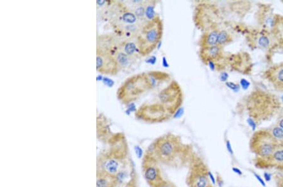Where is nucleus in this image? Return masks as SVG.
<instances>
[{"instance_id":"obj_1","label":"nucleus","mask_w":283,"mask_h":187,"mask_svg":"<svg viewBox=\"0 0 283 187\" xmlns=\"http://www.w3.org/2000/svg\"><path fill=\"white\" fill-rule=\"evenodd\" d=\"M163 35V23L158 16L150 21H147L137 36L138 53L142 56L149 55L154 50Z\"/></svg>"},{"instance_id":"obj_2","label":"nucleus","mask_w":283,"mask_h":187,"mask_svg":"<svg viewBox=\"0 0 283 187\" xmlns=\"http://www.w3.org/2000/svg\"><path fill=\"white\" fill-rule=\"evenodd\" d=\"M152 88L147 73L135 74L122 84L117 91V98L122 103L128 104Z\"/></svg>"},{"instance_id":"obj_3","label":"nucleus","mask_w":283,"mask_h":187,"mask_svg":"<svg viewBox=\"0 0 283 187\" xmlns=\"http://www.w3.org/2000/svg\"><path fill=\"white\" fill-rule=\"evenodd\" d=\"M280 143L273 137L269 129H261L253 134L251 148L257 155L259 160H266Z\"/></svg>"},{"instance_id":"obj_4","label":"nucleus","mask_w":283,"mask_h":187,"mask_svg":"<svg viewBox=\"0 0 283 187\" xmlns=\"http://www.w3.org/2000/svg\"><path fill=\"white\" fill-rule=\"evenodd\" d=\"M159 99L169 113L175 111L182 103V92L178 83L173 81L159 93Z\"/></svg>"},{"instance_id":"obj_5","label":"nucleus","mask_w":283,"mask_h":187,"mask_svg":"<svg viewBox=\"0 0 283 187\" xmlns=\"http://www.w3.org/2000/svg\"><path fill=\"white\" fill-rule=\"evenodd\" d=\"M120 66L110 51L96 47V69L103 74L115 75Z\"/></svg>"},{"instance_id":"obj_6","label":"nucleus","mask_w":283,"mask_h":187,"mask_svg":"<svg viewBox=\"0 0 283 187\" xmlns=\"http://www.w3.org/2000/svg\"><path fill=\"white\" fill-rule=\"evenodd\" d=\"M264 78L275 90L283 92V62L267 69L264 73Z\"/></svg>"},{"instance_id":"obj_7","label":"nucleus","mask_w":283,"mask_h":187,"mask_svg":"<svg viewBox=\"0 0 283 187\" xmlns=\"http://www.w3.org/2000/svg\"><path fill=\"white\" fill-rule=\"evenodd\" d=\"M223 54V47L216 45L214 46L201 49L200 56L204 62H214L222 58Z\"/></svg>"},{"instance_id":"obj_8","label":"nucleus","mask_w":283,"mask_h":187,"mask_svg":"<svg viewBox=\"0 0 283 187\" xmlns=\"http://www.w3.org/2000/svg\"><path fill=\"white\" fill-rule=\"evenodd\" d=\"M219 31L216 28L210 29L201 36L200 40V46L201 49L210 47L218 45V35Z\"/></svg>"},{"instance_id":"obj_9","label":"nucleus","mask_w":283,"mask_h":187,"mask_svg":"<svg viewBox=\"0 0 283 187\" xmlns=\"http://www.w3.org/2000/svg\"><path fill=\"white\" fill-rule=\"evenodd\" d=\"M268 166L283 168V144H279L274 151L266 160H260Z\"/></svg>"},{"instance_id":"obj_10","label":"nucleus","mask_w":283,"mask_h":187,"mask_svg":"<svg viewBox=\"0 0 283 187\" xmlns=\"http://www.w3.org/2000/svg\"><path fill=\"white\" fill-rule=\"evenodd\" d=\"M174 144L170 139H164L159 144V149L161 154L164 156L168 157L174 152Z\"/></svg>"},{"instance_id":"obj_11","label":"nucleus","mask_w":283,"mask_h":187,"mask_svg":"<svg viewBox=\"0 0 283 187\" xmlns=\"http://www.w3.org/2000/svg\"><path fill=\"white\" fill-rule=\"evenodd\" d=\"M233 41V38L231 35L226 31H219L218 35V45L223 47L226 45L230 44Z\"/></svg>"},{"instance_id":"obj_12","label":"nucleus","mask_w":283,"mask_h":187,"mask_svg":"<svg viewBox=\"0 0 283 187\" xmlns=\"http://www.w3.org/2000/svg\"><path fill=\"white\" fill-rule=\"evenodd\" d=\"M121 48L123 52L130 57L133 56L137 51L138 52L137 44L131 41H126L124 44L121 46Z\"/></svg>"},{"instance_id":"obj_13","label":"nucleus","mask_w":283,"mask_h":187,"mask_svg":"<svg viewBox=\"0 0 283 187\" xmlns=\"http://www.w3.org/2000/svg\"><path fill=\"white\" fill-rule=\"evenodd\" d=\"M269 130L276 141L280 144H283V129L279 126H275Z\"/></svg>"},{"instance_id":"obj_14","label":"nucleus","mask_w":283,"mask_h":187,"mask_svg":"<svg viewBox=\"0 0 283 187\" xmlns=\"http://www.w3.org/2000/svg\"><path fill=\"white\" fill-rule=\"evenodd\" d=\"M145 18L147 21H150L154 19L157 16L155 15L154 11V6L152 5V2H150L145 6Z\"/></svg>"},{"instance_id":"obj_15","label":"nucleus","mask_w":283,"mask_h":187,"mask_svg":"<svg viewBox=\"0 0 283 187\" xmlns=\"http://www.w3.org/2000/svg\"><path fill=\"white\" fill-rule=\"evenodd\" d=\"M134 14L137 17L138 20H144L145 18V6L138 4L134 10Z\"/></svg>"},{"instance_id":"obj_16","label":"nucleus","mask_w":283,"mask_h":187,"mask_svg":"<svg viewBox=\"0 0 283 187\" xmlns=\"http://www.w3.org/2000/svg\"><path fill=\"white\" fill-rule=\"evenodd\" d=\"M146 178L150 182H153L157 178V171L155 168L149 167L147 169L145 173Z\"/></svg>"},{"instance_id":"obj_17","label":"nucleus","mask_w":283,"mask_h":187,"mask_svg":"<svg viewBox=\"0 0 283 187\" xmlns=\"http://www.w3.org/2000/svg\"><path fill=\"white\" fill-rule=\"evenodd\" d=\"M105 168H106V171L109 173H115L117 169H118V163L115 161L111 160L107 162L106 166H105Z\"/></svg>"},{"instance_id":"obj_18","label":"nucleus","mask_w":283,"mask_h":187,"mask_svg":"<svg viewBox=\"0 0 283 187\" xmlns=\"http://www.w3.org/2000/svg\"><path fill=\"white\" fill-rule=\"evenodd\" d=\"M208 184L207 178L204 176H200L198 178L196 182L197 187H206Z\"/></svg>"},{"instance_id":"obj_19","label":"nucleus","mask_w":283,"mask_h":187,"mask_svg":"<svg viewBox=\"0 0 283 187\" xmlns=\"http://www.w3.org/2000/svg\"><path fill=\"white\" fill-rule=\"evenodd\" d=\"M106 182L104 180L101 179L97 182V187H106Z\"/></svg>"},{"instance_id":"obj_20","label":"nucleus","mask_w":283,"mask_h":187,"mask_svg":"<svg viewBox=\"0 0 283 187\" xmlns=\"http://www.w3.org/2000/svg\"><path fill=\"white\" fill-rule=\"evenodd\" d=\"M135 151H136V154H137V156H138V158H140L142 156V154H143L142 150L139 147L137 146V147H135Z\"/></svg>"},{"instance_id":"obj_21","label":"nucleus","mask_w":283,"mask_h":187,"mask_svg":"<svg viewBox=\"0 0 283 187\" xmlns=\"http://www.w3.org/2000/svg\"><path fill=\"white\" fill-rule=\"evenodd\" d=\"M254 175H255V178H256L257 179V180L259 181V182L261 183L262 185H263L264 186H266V183H265L264 181L263 180V179L259 175V174H257L256 173H254Z\"/></svg>"},{"instance_id":"obj_22","label":"nucleus","mask_w":283,"mask_h":187,"mask_svg":"<svg viewBox=\"0 0 283 187\" xmlns=\"http://www.w3.org/2000/svg\"><path fill=\"white\" fill-rule=\"evenodd\" d=\"M227 148L228 151L229 152L231 155H233V150H232V148H231V144H230L229 141L227 142Z\"/></svg>"},{"instance_id":"obj_23","label":"nucleus","mask_w":283,"mask_h":187,"mask_svg":"<svg viewBox=\"0 0 283 187\" xmlns=\"http://www.w3.org/2000/svg\"><path fill=\"white\" fill-rule=\"evenodd\" d=\"M264 178L266 179L267 182H269V181H270V178H271V174L268 173H265L264 174Z\"/></svg>"},{"instance_id":"obj_24","label":"nucleus","mask_w":283,"mask_h":187,"mask_svg":"<svg viewBox=\"0 0 283 187\" xmlns=\"http://www.w3.org/2000/svg\"><path fill=\"white\" fill-rule=\"evenodd\" d=\"M208 176L210 177V180H212V183L215 185V178H214V176H213V174L212 173H211V172H208Z\"/></svg>"},{"instance_id":"obj_25","label":"nucleus","mask_w":283,"mask_h":187,"mask_svg":"<svg viewBox=\"0 0 283 187\" xmlns=\"http://www.w3.org/2000/svg\"><path fill=\"white\" fill-rule=\"evenodd\" d=\"M232 170L235 172V173L238 174H239V175H241V174H242V172L241 171V170H240L239 169L236 168H232Z\"/></svg>"},{"instance_id":"obj_26","label":"nucleus","mask_w":283,"mask_h":187,"mask_svg":"<svg viewBox=\"0 0 283 187\" xmlns=\"http://www.w3.org/2000/svg\"><path fill=\"white\" fill-rule=\"evenodd\" d=\"M278 126L279 127H281V129H283V119L281 120H280V121H279V125Z\"/></svg>"},{"instance_id":"obj_27","label":"nucleus","mask_w":283,"mask_h":187,"mask_svg":"<svg viewBox=\"0 0 283 187\" xmlns=\"http://www.w3.org/2000/svg\"><path fill=\"white\" fill-rule=\"evenodd\" d=\"M159 187H171V186L169 185H168L167 184H163V185L159 186Z\"/></svg>"}]
</instances>
